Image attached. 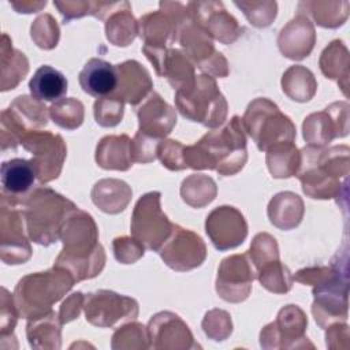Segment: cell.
<instances>
[{
    "mask_svg": "<svg viewBox=\"0 0 350 350\" xmlns=\"http://www.w3.org/2000/svg\"><path fill=\"white\" fill-rule=\"evenodd\" d=\"M60 239L63 250L55 265L70 272L75 282L92 279L103 271L105 253L98 243L97 226L89 213L74 209L60 230Z\"/></svg>",
    "mask_w": 350,
    "mask_h": 350,
    "instance_id": "1",
    "label": "cell"
},
{
    "mask_svg": "<svg viewBox=\"0 0 350 350\" xmlns=\"http://www.w3.org/2000/svg\"><path fill=\"white\" fill-rule=\"evenodd\" d=\"M243 131L241 118L232 116L224 127L206 133L194 145L185 146L186 168L215 170L224 176L237 174L247 160Z\"/></svg>",
    "mask_w": 350,
    "mask_h": 350,
    "instance_id": "2",
    "label": "cell"
},
{
    "mask_svg": "<svg viewBox=\"0 0 350 350\" xmlns=\"http://www.w3.org/2000/svg\"><path fill=\"white\" fill-rule=\"evenodd\" d=\"M301 153V164L297 176L301 180L302 190L312 198L339 197L342 185L349 174V148L332 146L323 148L308 145Z\"/></svg>",
    "mask_w": 350,
    "mask_h": 350,
    "instance_id": "3",
    "label": "cell"
},
{
    "mask_svg": "<svg viewBox=\"0 0 350 350\" xmlns=\"http://www.w3.org/2000/svg\"><path fill=\"white\" fill-rule=\"evenodd\" d=\"M74 283L71 273L56 265L45 272L23 276L12 294L19 316L33 320L48 314L52 305L64 297Z\"/></svg>",
    "mask_w": 350,
    "mask_h": 350,
    "instance_id": "4",
    "label": "cell"
},
{
    "mask_svg": "<svg viewBox=\"0 0 350 350\" xmlns=\"http://www.w3.org/2000/svg\"><path fill=\"white\" fill-rule=\"evenodd\" d=\"M22 205L29 238L44 246L60 239L66 219L78 208L64 196L42 186L31 190Z\"/></svg>",
    "mask_w": 350,
    "mask_h": 350,
    "instance_id": "5",
    "label": "cell"
},
{
    "mask_svg": "<svg viewBox=\"0 0 350 350\" xmlns=\"http://www.w3.org/2000/svg\"><path fill=\"white\" fill-rule=\"evenodd\" d=\"M160 10L167 11L176 22L180 46L185 55L200 70L208 72L211 77H226L228 74L227 60L223 55L215 51L212 37L198 26L190 16L187 7L180 3H160Z\"/></svg>",
    "mask_w": 350,
    "mask_h": 350,
    "instance_id": "6",
    "label": "cell"
},
{
    "mask_svg": "<svg viewBox=\"0 0 350 350\" xmlns=\"http://www.w3.org/2000/svg\"><path fill=\"white\" fill-rule=\"evenodd\" d=\"M175 105L182 116L209 129L219 127L227 116V101L213 77L201 74L194 82L175 93Z\"/></svg>",
    "mask_w": 350,
    "mask_h": 350,
    "instance_id": "7",
    "label": "cell"
},
{
    "mask_svg": "<svg viewBox=\"0 0 350 350\" xmlns=\"http://www.w3.org/2000/svg\"><path fill=\"white\" fill-rule=\"evenodd\" d=\"M241 120L243 130L247 131L260 150L265 152L278 142L295 139V126L291 119L265 97L253 100Z\"/></svg>",
    "mask_w": 350,
    "mask_h": 350,
    "instance_id": "8",
    "label": "cell"
},
{
    "mask_svg": "<svg viewBox=\"0 0 350 350\" xmlns=\"http://www.w3.org/2000/svg\"><path fill=\"white\" fill-rule=\"evenodd\" d=\"M48 112L49 108L34 97H16L1 112V149L5 150L8 146L15 148L27 133L45 127Z\"/></svg>",
    "mask_w": 350,
    "mask_h": 350,
    "instance_id": "9",
    "label": "cell"
},
{
    "mask_svg": "<svg viewBox=\"0 0 350 350\" xmlns=\"http://www.w3.org/2000/svg\"><path fill=\"white\" fill-rule=\"evenodd\" d=\"M131 234L145 247L157 252L172 230L160 206V193L150 191L137 201L131 216Z\"/></svg>",
    "mask_w": 350,
    "mask_h": 350,
    "instance_id": "10",
    "label": "cell"
},
{
    "mask_svg": "<svg viewBox=\"0 0 350 350\" xmlns=\"http://www.w3.org/2000/svg\"><path fill=\"white\" fill-rule=\"evenodd\" d=\"M22 146L31 153V161L40 183L56 179L67 156V146L59 134L51 131H30L22 141Z\"/></svg>",
    "mask_w": 350,
    "mask_h": 350,
    "instance_id": "11",
    "label": "cell"
},
{
    "mask_svg": "<svg viewBox=\"0 0 350 350\" xmlns=\"http://www.w3.org/2000/svg\"><path fill=\"white\" fill-rule=\"evenodd\" d=\"M21 204L1 194L0 213V252L5 264H23L31 256V247L25 234V212Z\"/></svg>",
    "mask_w": 350,
    "mask_h": 350,
    "instance_id": "12",
    "label": "cell"
},
{
    "mask_svg": "<svg viewBox=\"0 0 350 350\" xmlns=\"http://www.w3.org/2000/svg\"><path fill=\"white\" fill-rule=\"evenodd\" d=\"M83 309L86 320L96 327H113L126 320L138 316V304L135 299L109 291L98 290L85 295Z\"/></svg>",
    "mask_w": 350,
    "mask_h": 350,
    "instance_id": "13",
    "label": "cell"
},
{
    "mask_svg": "<svg viewBox=\"0 0 350 350\" xmlns=\"http://www.w3.org/2000/svg\"><path fill=\"white\" fill-rule=\"evenodd\" d=\"M163 261L175 271L183 272L200 267L206 257V246L200 235L178 224L157 250Z\"/></svg>",
    "mask_w": 350,
    "mask_h": 350,
    "instance_id": "14",
    "label": "cell"
},
{
    "mask_svg": "<svg viewBox=\"0 0 350 350\" xmlns=\"http://www.w3.org/2000/svg\"><path fill=\"white\" fill-rule=\"evenodd\" d=\"M256 278L257 271L247 253L226 257L219 265L216 291L227 302L245 301L252 291V283Z\"/></svg>",
    "mask_w": 350,
    "mask_h": 350,
    "instance_id": "15",
    "label": "cell"
},
{
    "mask_svg": "<svg viewBox=\"0 0 350 350\" xmlns=\"http://www.w3.org/2000/svg\"><path fill=\"white\" fill-rule=\"evenodd\" d=\"M205 231L216 249L228 250L245 241L247 223L237 208L223 205L215 208L206 216Z\"/></svg>",
    "mask_w": 350,
    "mask_h": 350,
    "instance_id": "16",
    "label": "cell"
},
{
    "mask_svg": "<svg viewBox=\"0 0 350 350\" xmlns=\"http://www.w3.org/2000/svg\"><path fill=\"white\" fill-rule=\"evenodd\" d=\"M186 7L193 21L220 42L231 44L239 37L242 29L237 19L226 11L223 3L191 1Z\"/></svg>",
    "mask_w": 350,
    "mask_h": 350,
    "instance_id": "17",
    "label": "cell"
},
{
    "mask_svg": "<svg viewBox=\"0 0 350 350\" xmlns=\"http://www.w3.org/2000/svg\"><path fill=\"white\" fill-rule=\"evenodd\" d=\"M308 319L295 305H287L278 313V319L262 328L260 343L264 349L297 347V340L306 339L305 328Z\"/></svg>",
    "mask_w": 350,
    "mask_h": 350,
    "instance_id": "18",
    "label": "cell"
},
{
    "mask_svg": "<svg viewBox=\"0 0 350 350\" xmlns=\"http://www.w3.org/2000/svg\"><path fill=\"white\" fill-rule=\"evenodd\" d=\"M347 112L346 103H335L321 112H314L305 118L302 130L304 138L309 145L324 146L335 137L347 134V120H339V116Z\"/></svg>",
    "mask_w": 350,
    "mask_h": 350,
    "instance_id": "19",
    "label": "cell"
},
{
    "mask_svg": "<svg viewBox=\"0 0 350 350\" xmlns=\"http://www.w3.org/2000/svg\"><path fill=\"white\" fill-rule=\"evenodd\" d=\"M149 347L154 349H187L196 347L189 327L172 312L154 314L146 327Z\"/></svg>",
    "mask_w": 350,
    "mask_h": 350,
    "instance_id": "20",
    "label": "cell"
},
{
    "mask_svg": "<svg viewBox=\"0 0 350 350\" xmlns=\"http://www.w3.org/2000/svg\"><path fill=\"white\" fill-rule=\"evenodd\" d=\"M94 16L105 19L107 38L116 46H127L138 33V22L134 19L127 1H98Z\"/></svg>",
    "mask_w": 350,
    "mask_h": 350,
    "instance_id": "21",
    "label": "cell"
},
{
    "mask_svg": "<svg viewBox=\"0 0 350 350\" xmlns=\"http://www.w3.org/2000/svg\"><path fill=\"white\" fill-rule=\"evenodd\" d=\"M138 133L163 141L176 124L175 109L157 92H150L137 109Z\"/></svg>",
    "mask_w": 350,
    "mask_h": 350,
    "instance_id": "22",
    "label": "cell"
},
{
    "mask_svg": "<svg viewBox=\"0 0 350 350\" xmlns=\"http://www.w3.org/2000/svg\"><path fill=\"white\" fill-rule=\"evenodd\" d=\"M118 86L112 96L135 107L152 92V79L145 67L137 60H126L116 64Z\"/></svg>",
    "mask_w": 350,
    "mask_h": 350,
    "instance_id": "23",
    "label": "cell"
},
{
    "mask_svg": "<svg viewBox=\"0 0 350 350\" xmlns=\"http://www.w3.org/2000/svg\"><path fill=\"white\" fill-rule=\"evenodd\" d=\"M316 41L313 23L304 14H297L279 33L278 46L283 56L301 60L312 52Z\"/></svg>",
    "mask_w": 350,
    "mask_h": 350,
    "instance_id": "24",
    "label": "cell"
},
{
    "mask_svg": "<svg viewBox=\"0 0 350 350\" xmlns=\"http://www.w3.org/2000/svg\"><path fill=\"white\" fill-rule=\"evenodd\" d=\"M0 175L3 185L1 194L18 204H23L37 179L33 161L19 157L4 161L0 168Z\"/></svg>",
    "mask_w": 350,
    "mask_h": 350,
    "instance_id": "25",
    "label": "cell"
},
{
    "mask_svg": "<svg viewBox=\"0 0 350 350\" xmlns=\"http://www.w3.org/2000/svg\"><path fill=\"white\" fill-rule=\"evenodd\" d=\"M82 90L93 97L111 96L118 86L116 66L98 57H92L78 75Z\"/></svg>",
    "mask_w": 350,
    "mask_h": 350,
    "instance_id": "26",
    "label": "cell"
},
{
    "mask_svg": "<svg viewBox=\"0 0 350 350\" xmlns=\"http://www.w3.org/2000/svg\"><path fill=\"white\" fill-rule=\"evenodd\" d=\"M96 161L104 170L127 171L133 163V141L129 135H105L96 148Z\"/></svg>",
    "mask_w": 350,
    "mask_h": 350,
    "instance_id": "27",
    "label": "cell"
},
{
    "mask_svg": "<svg viewBox=\"0 0 350 350\" xmlns=\"http://www.w3.org/2000/svg\"><path fill=\"white\" fill-rule=\"evenodd\" d=\"M138 33L145 41L144 45L168 48V45L176 41L178 26L168 12L159 10L141 16L138 21Z\"/></svg>",
    "mask_w": 350,
    "mask_h": 350,
    "instance_id": "28",
    "label": "cell"
},
{
    "mask_svg": "<svg viewBox=\"0 0 350 350\" xmlns=\"http://www.w3.org/2000/svg\"><path fill=\"white\" fill-rule=\"evenodd\" d=\"M130 186L119 179H101L92 189V201L105 213L124 211L131 200Z\"/></svg>",
    "mask_w": 350,
    "mask_h": 350,
    "instance_id": "29",
    "label": "cell"
},
{
    "mask_svg": "<svg viewBox=\"0 0 350 350\" xmlns=\"http://www.w3.org/2000/svg\"><path fill=\"white\" fill-rule=\"evenodd\" d=\"M304 216V202L299 196L291 191L278 193L268 205L271 223L280 230L297 227Z\"/></svg>",
    "mask_w": 350,
    "mask_h": 350,
    "instance_id": "30",
    "label": "cell"
},
{
    "mask_svg": "<svg viewBox=\"0 0 350 350\" xmlns=\"http://www.w3.org/2000/svg\"><path fill=\"white\" fill-rule=\"evenodd\" d=\"M67 79L56 68L51 66H41L36 70L29 82L31 97L40 101H59L67 93Z\"/></svg>",
    "mask_w": 350,
    "mask_h": 350,
    "instance_id": "31",
    "label": "cell"
},
{
    "mask_svg": "<svg viewBox=\"0 0 350 350\" xmlns=\"http://www.w3.org/2000/svg\"><path fill=\"white\" fill-rule=\"evenodd\" d=\"M60 332L62 321L53 310L42 317L29 320L26 325L29 343L34 349H59L62 346Z\"/></svg>",
    "mask_w": 350,
    "mask_h": 350,
    "instance_id": "32",
    "label": "cell"
},
{
    "mask_svg": "<svg viewBox=\"0 0 350 350\" xmlns=\"http://www.w3.org/2000/svg\"><path fill=\"white\" fill-rule=\"evenodd\" d=\"M1 90L14 89L27 74L29 62L21 51L12 48L10 37L1 36Z\"/></svg>",
    "mask_w": 350,
    "mask_h": 350,
    "instance_id": "33",
    "label": "cell"
},
{
    "mask_svg": "<svg viewBox=\"0 0 350 350\" xmlns=\"http://www.w3.org/2000/svg\"><path fill=\"white\" fill-rule=\"evenodd\" d=\"M267 165L273 178L294 176L301 164V153L294 141H282L267 150Z\"/></svg>",
    "mask_w": 350,
    "mask_h": 350,
    "instance_id": "34",
    "label": "cell"
},
{
    "mask_svg": "<svg viewBox=\"0 0 350 350\" xmlns=\"http://www.w3.org/2000/svg\"><path fill=\"white\" fill-rule=\"evenodd\" d=\"M160 77H165L174 89L189 88L194 82V67L187 56L179 49H170L165 53Z\"/></svg>",
    "mask_w": 350,
    "mask_h": 350,
    "instance_id": "35",
    "label": "cell"
},
{
    "mask_svg": "<svg viewBox=\"0 0 350 350\" xmlns=\"http://www.w3.org/2000/svg\"><path fill=\"white\" fill-rule=\"evenodd\" d=\"M283 92L295 101H309L317 89L316 79L310 70L304 66H291L282 78Z\"/></svg>",
    "mask_w": 350,
    "mask_h": 350,
    "instance_id": "36",
    "label": "cell"
},
{
    "mask_svg": "<svg viewBox=\"0 0 350 350\" xmlns=\"http://www.w3.org/2000/svg\"><path fill=\"white\" fill-rule=\"evenodd\" d=\"M217 187L212 178L204 174H193L182 182L180 196L183 201L194 208H202L216 197Z\"/></svg>",
    "mask_w": 350,
    "mask_h": 350,
    "instance_id": "37",
    "label": "cell"
},
{
    "mask_svg": "<svg viewBox=\"0 0 350 350\" xmlns=\"http://www.w3.org/2000/svg\"><path fill=\"white\" fill-rule=\"evenodd\" d=\"M257 279L262 287L276 294H284L290 291L294 282L290 269L279 258L264 264L257 271Z\"/></svg>",
    "mask_w": 350,
    "mask_h": 350,
    "instance_id": "38",
    "label": "cell"
},
{
    "mask_svg": "<svg viewBox=\"0 0 350 350\" xmlns=\"http://www.w3.org/2000/svg\"><path fill=\"white\" fill-rule=\"evenodd\" d=\"M83 104L72 97L60 98L49 107V116L52 120L67 130H75L83 122Z\"/></svg>",
    "mask_w": 350,
    "mask_h": 350,
    "instance_id": "39",
    "label": "cell"
},
{
    "mask_svg": "<svg viewBox=\"0 0 350 350\" xmlns=\"http://www.w3.org/2000/svg\"><path fill=\"white\" fill-rule=\"evenodd\" d=\"M343 46V42L336 40L332 41L321 53L320 57V68L323 74L327 78L331 79H339L342 75V71L345 75H347L349 70V57H347V49L340 53V48Z\"/></svg>",
    "mask_w": 350,
    "mask_h": 350,
    "instance_id": "40",
    "label": "cell"
},
{
    "mask_svg": "<svg viewBox=\"0 0 350 350\" xmlns=\"http://www.w3.org/2000/svg\"><path fill=\"white\" fill-rule=\"evenodd\" d=\"M148 329L139 323H130L115 331L112 349H145L149 347Z\"/></svg>",
    "mask_w": 350,
    "mask_h": 350,
    "instance_id": "41",
    "label": "cell"
},
{
    "mask_svg": "<svg viewBox=\"0 0 350 350\" xmlns=\"http://www.w3.org/2000/svg\"><path fill=\"white\" fill-rule=\"evenodd\" d=\"M247 256L252 264L254 265L256 271H258L264 264L279 258V249H278L276 239L267 232L257 234L252 241Z\"/></svg>",
    "mask_w": 350,
    "mask_h": 350,
    "instance_id": "42",
    "label": "cell"
},
{
    "mask_svg": "<svg viewBox=\"0 0 350 350\" xmlns=\"http://www.w3.org/2000/svg\"><path fill=\"white\" fill-rule=\"evenodd\" d=\"M123 111L124 103L112 94L97 98L93 105L94 119L103 127H113L120 123L123 118Z\"/></svg>",
    "mask_w": 350,
    "mask_h": 350,
    "instance_id": "43",
    "label": "cell"
},
{
    "mask_svg": "<svg viewBox=\"0 0 350 350\" xmlns=\"http://www.w3.org/2000/svg\"><path fill=\"white\" fill-rule=\"evenodd\" d=\"M31 38L37 46L52 49L59 41V26L52 15H40L31 25Z\"/></svg>",
    "mask_w": 350,
    "mask_h": 350,
    "instance_id": "44",
    "label": "cell"
},
{
    "mask_svg": "<svg viewBox=\"0 0 350 350\" xmlns=\"http://www.w3.org/2000/svg\"><path fill=\"white\" fill-rule=\"evenodd\" d=\"M247 21L256 27H267L272 23L276 16V3L275 1H235Z\"/></svg>",
    "mask_w": 350,
    "mask_h": 350,
    "instance_id": "45",
    "label": "cell"
},
{
    "mask_svg": "<svg viewBox=\"0 0 350 350\" xmlns=\"http://www.w3.org/2000/svg\"><path fill=\"white\" fill-rule=\"evenodd\" d=\"M202 328L209 338L215 340H223L232 331L230 314L224 310H216V309L211 310L205 314V319L202 321Z\"/></svg>",
    "mask_w": 350,
    "mask_h": 350,
    "instance_id": "46",
    "label": "cell"
},
{
    "mask_svg": "<svg viewBox=\"0 0 350 350\" xmlns=\"http://www.w3.org/2000/svg\"><path fill=\"white\" fill-rule=\"evenodd\" d=\"M183 149L179 141L163 139L157 148V157L161 160L163 165L171 171H180L186 168L183 160Z\"/></svg>",
    "mask_w": 350,
    "mask_h": 350,
    "instance_id": "47",
    "label": "cell"
},
{
    "mask_svg": "<svg viewBox=\"0 0 350 350\" xmlns=\"http://www.w3.org/2000/svg\"><path fill=\"white\" fill-rule=\"evenodd\" d=\"M115 258L122 264H133L144 256L145 246L134 237H119L112 242Z\"/></svg>",
    "mask_w": 350,
    "mask_h": 350,
    "instance_id": "48",
    "label": "cell"
},
{
    "mask_svg": "<svg viewBox=\"0 0 350 350\" xmlns=\"http://www.w3.org/2000/svg\"><path fill=\"white\" fill-rule=\"evenodd\" d=\"M298 5L299 7H305L310 12V15L316 21V23L323 26V27H338L347 18L345 15H340L339 8L335 10V11L325 10L324 3H320V1H309V3L302 1Z\"/></svg>",
    "mask_w": 350,
    "mask_h": 350,
    "instance_id": "49",
    "label": "cell"
},
{
    "mask_svg": "<svg viewBox=\"0 0 350 350\" xmlns=\"http://www.w3.org/2000/svg\"><path fill=\"white\" fill-rule=\"evenodd\" d=\"M160 139H154L152 137L144 135L137 131L133 139V156L134 163H150L157 157V148L160 145Z\"/></svg>",
    "mask_w": 350,
    "mask_h": 350,
    "instance_id": "50",
    "label": "cell"
},
{
    "mask_svg": "<svg viewBox=\"0 0 350 350\" xmlns=\"http://www.w3.org/2000/svg\"><path fill=\"white\" fill-rule=\"evenodd\" d=\"M3 295H1V338L5 336L7 332L12 334V329L16 324V319L19 316L16 306H15V301H14V295H11L8 293L7 288H1Z\"/></svg>",
    "mask_w": 350,
    "mask_h": 350,
    "instance_id": "51",
    "label": "cell"
},
{
    "mask_svg": "<svg viewBox=\"0 0 350 350\" xmlns=\"http://www.w3.org/2000/svg\"><path fill=\"white\" fill-rule=\"evenodd\" d=\"M53 4L63 15L64 23L74 18L93 14V1H55Z\"/></svg>",
    "mask_w": 350,
    "mask_h": 350,
    "instance_id": "52",
    "label": "cell"
},
{
    "mask_svg": "<svg viewBox=\"0 0 350 350\" xmlns=\"http://www.w3.org/2000/svg\"><path fill=\"white\" fill-rule=\"evenodd\" d=\"M83 301H85V295L82 293H74L71 294L60 306L59 310V319L62 321V324L68 323L74 319H77L81 313V309L83 308Z\"/></svg>",
    "mask_w": 350,
    "mask_h": 350,
    "instance_id": "53",
    "label": "cell"
},
{
    "mask_svg": "<svg viewBox=\"0 0 350 350\" xmlns=\"http://www.w3.org/2000/svg\"><path fill=\"white\" fill-rule=\"evenodd\" d=\"M10 4L18 11V12H25V14H29V12H37L40 8L45 7L46 1H22V3H16V1H10Z\"/></svg>",
    "mask_w": 350,
    "mask_h": 350,
    "instance_id": "54",
    "label": "cell"
}]
</instances>
